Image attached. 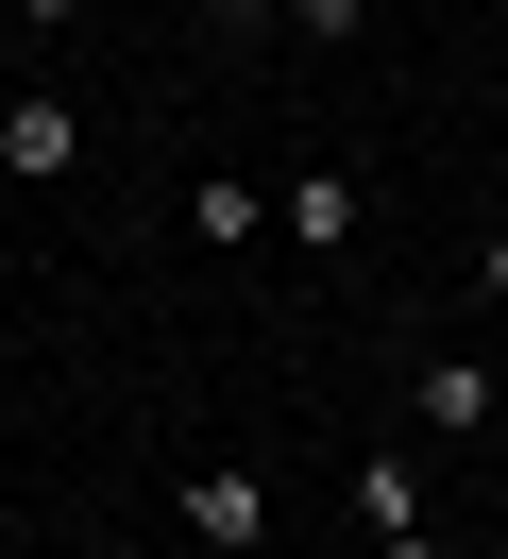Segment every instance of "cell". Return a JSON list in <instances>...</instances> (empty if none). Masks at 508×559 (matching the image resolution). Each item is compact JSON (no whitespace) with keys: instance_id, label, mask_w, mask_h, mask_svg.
I'll use <instances>...</instances> for the list:
<instances>
[{"instance_id":"obj_6","label":"cell","mask_w":508,"mask_h":559,"mask_svg":"<svg viewBox=\"0 0 508 559\" xmlns=\"http://www.w3.org/2000/svg\"><path fill=\"white\" fill-rule=\"evenodd\" d=\"M187 221H203V238L237 254V238H271V187H237V170H203V187H187Z\"/></svg>"},{"instance_id":"obj_8","label":"cell","mask_w":508,"mask_h":559,"mask_svg":"<svg viewBox=\"0 0 508 559\" xmlns=\"http://www.w3.org/2000/svg\"><path fill=\"white\" fill-rule=\"evenodd\" d=\"M474 288H492V306H508V221H492V238H474Z\"/></svg>"},{"instance_id":"obj_9","label":"cell","mask_w":508,"mask_h":559,"mask_svg":"<svg viewBox=\"0 0 508 559\" xmlns=\"http://www.w3.org/2000/svg\"><path fill=\"white\" fill-rule=\"evenodd\" d=\"M68 17H85V0H17V35H68Z\"/></svg>"},{"instance_id":"obj_3","label":"cell","mask_w":508,"mask_h":559,"mask_svg":"<svg viewBox=\"0 0 508 559\" xmlns=\"http://www.w3.org/2000/svg\"><path fill=\"white\" fill-rule=\"evenodd\" d=\"M271 238H288V254H356V170H305V187H271Z\"/></svg>"},{"instance_id":"obj_2","label":"cell","mask_w":508,"mask_h":559,"mask_svg":"<svg viewBox=\"0 0 508 559\" xmlns=\"http://www.w3.org/2000/svg\"><path fill=\"white\" fill-rule=\"evenodd\" d=\"M492 407H508V390H492V356H424V373H406V424H424V441H474Z\"/></svg>"},{"instance_id":"obj_10","label":"cell","mask_w":508,"mask_h":559,"mask_svg":"<svg viewBox=\"0 0 508 559\" xmlns=\"http://www.w3.org/2000/svg\"><path fill=\"white\" fill-rule=\"evenodd\" d=\"M373 559H440V543H424V525H406V543H373Z\"/></svg>"},{"instance_id":"obj_4","label":"cell","mask_w":508,"mask_h":559,"mask_svg":"<svg viewBox=\"0 0 508 559\" xmlns=\"http://www.w3.org/2000/svg\"><path fill=\"white\" fill-rule=\"evenodd\" d=\"M187 543L255 559V543H271V491H255V475H187Z\"/></svg>"},{"instance_id":"obj_7","label":"cell","mask_w":508,"mask_h":559,"mask_svg":"<svg viewBox=\"0 0 508 559\" xmlns=\"http://www.w3.org/2000/svg\"><path fill=\"white\" fill-rule=\"evenodd\" d=\"M271 17H288L305 51H356V35H373V0H271Z\"/></svg>"},{"instance_id":"obj_5","label":"cell","mask_w":508,"mask_h":559,"mask_svg":"<svg viewBox=\"0 0 508 559\" xmlns=\"http://www.w3.org/2000/svg\"><path fill=\"white\" fill-rule=\"evenodd\" d=\"M356 525H373V543H406V525H424V457H406V441L356 457Z\"/></svg>"},{"instance_id":"obj_1","label":"cell","mask_w":508,"mask_h":559,"mask_svg":"<svg viewBox=\"0 0 508 559\" xmlns=\"http://www.w3.org/2000/svg\"><path fill=\"white\" fill-rule=\"evenodd\" d=\"M51 170H85V103L68 85H17L0 103V187H51Z\"/></svg>"}]
</instances>
